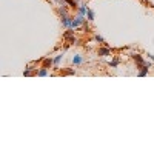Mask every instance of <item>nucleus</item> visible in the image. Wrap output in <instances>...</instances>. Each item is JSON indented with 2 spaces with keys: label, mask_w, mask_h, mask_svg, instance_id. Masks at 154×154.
Listing matches in <instances>:
<instances>
[{
  "label": "nucleus",
  "mask_w": 154,
  "mask_h": 154,
  "mask_svg": "<svg viewBox=\"0 0 154 154\" xmlns=\"http://www.w3.org/2000/svg\"><path fill=\"white\" fill-rule=\"evenodd\" d=\"M132 59H134L136 65H137V69H142L145 65L151 66V63H149V62H145V60H143V57L140 56V54H132Z\"/></svg>",
  "instance_id": "f257e3e1"
},
{
  "label": "nucleus",
  "mask_w": 154,
  "mask_h": 154,
  "mask_svg": "<svg viewBox=\"0 0 154 154\" xmlns=\"http://www.w3.org/2000/svg\"><path fill=\"white\" fill-rule=\"evenodd\" d=\"M63 39H65L66 42H68V43H69V45H77V43H79V40H77V37H76V36H74V31H71V30H69V31H66V32H65V34H63Z\"/></svg>",
  "instance_id": "f03ea898"
},
{
  "label": "nucleus",
  "mask_w": 154,
  "mask_h": 154,
  "mask_svg": "<svg viewBox=\"0 0 154 154\" xmlns=\"http://www.w3.org/2000/svg\"><path fill=\"white\" fill-rule=\"evenodd\" d=\"M83 23H85V19H83V15H80V14H79L76 19H73L71 30H79L80 26H83Z\"/></svg>",
  "instance_id": "7ed1b4c3"
},
{
  "label": "nucleus",
  "mask_w": 154,
  "mask_h": 154,
  "mask_svg": "<svg viewBox=\"0 0 154 154\" xmlns=\"http://www.w3.org/2000/svg\"><path fill=\"white\" fill-rule=\"evenodd\" d=\"M57 14L60 15V19H62V17H66V15H68V8H66L65 5L57 6Z\"/></svg>",
  "instance_id": "20e7f679"
},
{
  "label": "nucleus",
  "mask_w": 154,
  "mask_h": 154,
  "mask_svg": "<svg viewBox=\"0 0 154 154\" xmlns=\"http://www.w3.org/2000/svg\"><path fill=\"white\" fill-rule=\"evenodd\" d=\"M110 54H111V49L110 48H106V46L99 48V56H100V57H106V56H110Z\"/></svg>",
  "instance_id": "39448f33"
},
{
  "label": "nucleus",
  "mask_w": 154,
  "mask_h": 154,
  "mask_svg": "<svg viewBox=\"0 0 154 154\" xmlns=\"http://www.w3.org/2000/svg\"><path fill=\"white\" fill-rule=\"evenodd\" d=\"M71 23H73V19L69 17V15H66V17H62V25H63L65 28H71Z\"/></svg>",
  "instance_id": "423d86ee"
},
{
  "label": "nucleus",
  "mask_w": 154,
  "mask_h": 154,
  "mask_svg": "<svg viewBox=\"0 0 154 154\" xmlns=\"http://www.w3.org/2000/svg\"><path fill=\"white\" fill-rule=\"evenodd\" d=\"M149 68H151V66H148V65H145L142 69H139V76L140 77H145L148 74V71H149Z\"/></svg>",
  "instance_id": "0eeeda50"
},
{
  "label": "nucleus",
  "mask_w": 154,
  "mask_h": 154,
  "mask_svg": "<svg viewBox=\"0 0 154 154\" xmlns=\"http://www.w3.org/2000/svg\"><path fill=\"white\" fill-rule=\"evenodd\" d=\"M94 17H95L94 11L91 9V8H88V9H86V19H88L89 22H93V20H94Z\"/></svg>",
  "instance_id": "6e6552de"
},
{
  "label": "nucleus",
  "mask_w": 154,
  "mask_h": 154,
  "mask_svg": "<svg viewBox=\"0 0 154 154\" xmlns=\"http://www.w3.org/2000/svg\"><path fill=\"white\" fill-rule=\"evenodd\" d=\"M48 74H49L48 73V68H43V66L37 71V76H39V77H45V76H48Z\"/></svg>",
  "instance_id": "1a4fd4ad"
},
{
  "label": "nucleus",
  "mask_w": 154,
  "mask_h": 154,
  "mask_svg": "<svg viewBox=\"0 0 154 154\" xmlns=\"http://www.w3.org/2000/svg\"><path fill=\"white\" fill-rule=\"evenodd\" d=\"M54 65V60L52 59H43V68H51V66Z\"/></svg>",
  "instance_id": "9d476101"
},
{
  "label": "nucleus",
  "mask_w": 154,
  "mask_h": 154,
  "mask_svg": "<svg viewBox=\"0 0 154 154\" xmlns=\"http://www.w3.org/2000/svg\"><path fill=\"white\" fill-rule=\"evenodd\" d=\"M82 62H83V59H82L80 56H74L73 57V65H80Z\"/></svg>",
  "instance_id": "9b49d317"
},
{
  "label": "nucleus",
  "mask_w": 154,
  "mask_h": 154,
  "mask_svg": "<svg viewBox=\"0 0 154 154\" xmlns=\"http://www.w3.org/2000/svg\"><path fill=\"white\" fill-rule=\"evenodd\" d=\"M119 63H120V59H119V57H116V59H113L110 62V66H111V68H116Z\"/></svg>",
  "instance_id": "f8f14e48"
},
{
  "label": "nucleus",
  "mask_w": 154,
  "mask_h": 154,
  "mask_svg": "<svg viewBox=\"0 0 154 154\" xmlns=\"http://www.w3.org/2000/svg\"><path fill=\"white\" fill-rule=\"evenodd\" d=\"M60 74H62V76H74L76 73H74V69H63Z\"/></svg>",
  "instance_id": "ddd939ff"
},
{
  "label": "nucleus",
  "mask_w": 154,
  "mask_h": 154,
  "mask_svg": "<svg viewBox=\"0 0 154 154\" xmlns=\"http://www.w3.org/2000/svg\"><path fill=\"white\" fill-rule=\"evenodd\" d=\"M77 9H79V14H80V15H85L86 14V9H88V6H79Z\"/></svg>",
  "instance_id": "4468645a"
},
{
  "label": "nucleus",
  "mask_w": 154,
  "mask_h": 154,
  "mask_svg": "<svg viewBox=\"0 0 154 154\" xmlns=\"http://www.w3.org/2000/svg\"><path fill=\"white\" fill-rule=\"evenodd\" d=\"M62 57H63V52H62V54H59V56H56V59H54V66H57V65L60 63Z\"/></svg>",
  "instance_id": "2eb2a0df"
},
{
  "label": "nucleus",
  "mask_w": 154,
  "mask_h": 154,
  "mask_svg": "<svg viewBox=\"0 0 154 154\" xmlns=\"http://www.w3.org/2000/svg\"><path fill=\"white\" fill-rule=\"evenodd\" d=\"M94 40H95V42H99V43H105V39H103L102 36H99V34L94 37Z\"/></svg>",
  "instance_id": "dca6fc26"
},
{
  "label": "nucleus",
  "mask_w": 154,
  "mask_h": 154,
  "mask_svg": "<svg viewBox=\"0 0 154 154\" xmlns=\"http://www.w3.org/2000/svg\"><path fill=\"white\" fill-rule=\"evenodd\" d=\"M147 56H148V59H151V60L154 62V54H149V52H148V54H147Z\"/></svg>",
  "instance_id": "f3484780"
}]
</instances>
